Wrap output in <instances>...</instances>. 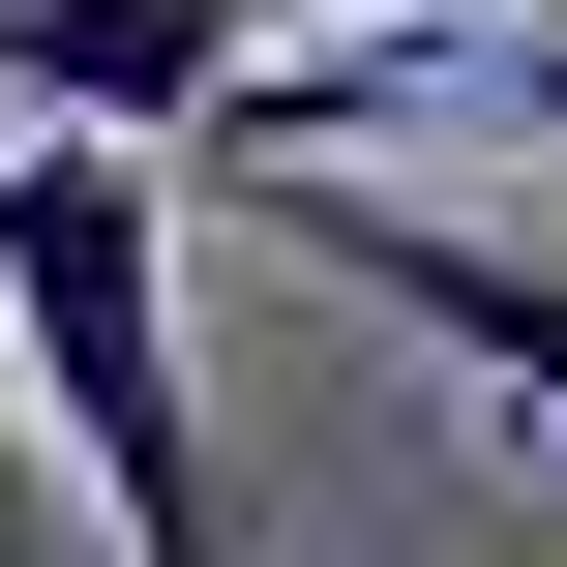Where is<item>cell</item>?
<instances>
[{"instance_id": "obj_1", "label": "cell", "mask_w": 567, "mask_h": 567, "mask_svg": "<svg viewBox=\"0 0 567 567\" xmlns=\"http://www.w3.org/2000/svg\"><path fill=\"white\" fill-rule=\"evenodd\" d=\"M0 419L90 508V567H239L209 508V389H179V179L0 120Z\"/></svg>"}, {"instance_id": "obj_2", "label": "cell", "mask_w": 567, "mask_h": 567, "mask_svg": "<svg viewBox=\"0 0 567 567\" xmlns=\"http://www.w3.org/2000/svg\"><path fill=\"white\" fill-rule=\"evenodd\" d=\"M209 209H269V239H299V299H389L419 359H478V419H538V449H567V269H538V239L389 209V179H209Z\"/></svg>"}, {"instance_id": "obj_3", "label": "cell", "mask_w": 567, "mask_h": 567, "mask_svg": "<svg viewBox=\"0 0 567 567\" xmlns=\"http://www.w3.org/2000/svg\"><path fill=\"white\" fill-rule=\"evenodd\" d=\"M299 0H0V120H60V150H209V90L269 60Z\"/></svg>"}, {"instance_id": "obj_4", "label": "cell", "mask_w": 567, "mask_h": 567, "mask_svg": "<svg viewBox=\"0 0 567 567\" xmlns=\"http://www.w3.org/2000/svg\"><path fill=\"white\" fill-rule=\"evenodd\" d=\"M449 90H508V120H567V30H449Z\"/></svg>"}, {"instance_id": "obj_5", "label": "cell", "mask_w": 567, "mask_h": 567, "mask_svg": "<svg viewBox=\"0 0 567 567\" xmlns=\"http://www.w3.org/2000/svg\"><path fill=\"white\" fill-rule=\"evenodd\" d=\"M0 567H90V508L30 478V419H0Z\"/></svg>"}]
</instances>
